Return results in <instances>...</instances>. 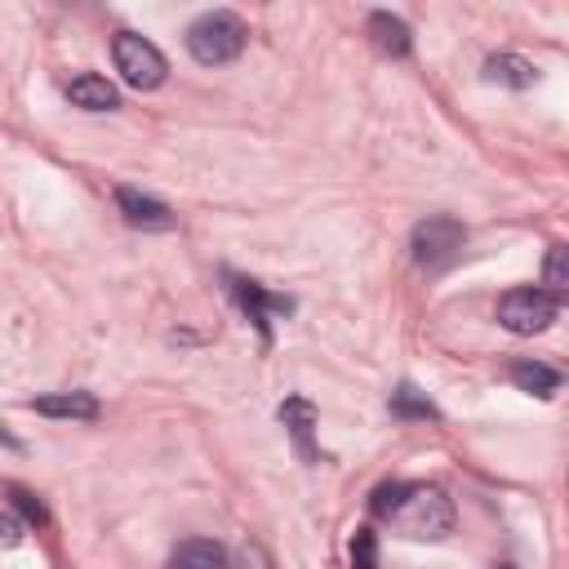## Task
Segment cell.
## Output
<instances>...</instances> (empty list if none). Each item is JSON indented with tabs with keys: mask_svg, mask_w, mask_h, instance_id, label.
Segmentation results:
<instances>
[{
	"mask_svg": "<svg viewBox=\"0 0 569 569\" xmlns=\"http://www.w3.org/2000/svg\"><path fill=\"white\" fill-rule=\"evenodd\" d=\"M369 507H373L378 520H387L400 538H413V542H436L453 529V502L440 485L391 480V485L373 489Z\"/></svg>",
	"mask_w": 569,
	"mask_h": 569,
	"instance_id": "obj_1",
	"label": "cell"
},
{
	"mask_svg": "<svg viewBox=\"0 0 569 569\" xmlns=\"http://www.w3.org/2000/svg\"><path fill=\"white\" fill-rule=\"evenodd\" d=\"M249 40V27L240 13L231 9H213V13H200L191 27H187V53L200 62V67H222L231 58H240Z\"/></svg>",
	"mask_w": 569,
	"mask_h": 569,
	"instance_id": "obj_2",
	"label": "cell"
},
{
	"mask_svg": "<svg viewBox=\"0 0 569 569\" xmlns=\"http://www.w3.org/2000/svg\"><path fill=\"white\" fill-rule=\"evenodd\" d=\"M556 316H560V298H556V293H547V289H533V284L511 289V293H502V298H498V320H502V329L525 333V338H533V333L551 329V320H556Z\"/></svg>",
	"mask_w": 569,
	"mask_h": 569,
	"instance_id": "obj_3",
	"label": "cell"
},
{
	"mask_svg": "<svg viewBox=\"0 0 569 569\" xmlns=\"http://www.w3.org/2000/svg\"><path fill=\"white\" fill-rule=\"evenodd\" d=\"M111 58H116V71H120V80L129 89H156L164 80V71H169L164 67V53L151 40L133 36V31H120L111 40Z\"/></svg>",
	"mask_w": 569,
	"mask_h": 569,
	"instance_id": "obj_4",
	"label": "cell"
},
{
	"mask_svg": "<svg viewBox=\"0 0 569 569\" xmlns=\"http://www.w3.org/2000/svg\"><path fill=\"white\" fill-rule=\"evenodd\" d=\"M462 240H467L462 222H453V218H427V222L413 227V258L422 267H440L445 258H453L462 249Z\"/></svg>",
	"mask_w": 569,
	"mask_h": 569,
	"instance_id": "obj_5",
	"label": "cell"
},
{
	"mask_svg": "<svg viewBox=\"0 0 569 569\" xmlns=\"http://www.w3.org/2000/svg\"><path fill=\"white\" fill-rule=\"evenodd\" d=\"M116 204H120L129 227H142V231H169L173 227L169 204H160L156 196H147L138 187H116Z\"/></svg>",
	"mask_w": 569,
	"mask_h": 569,
	"instance_id": "obj_6",
	"label": "cell"
},
{
	"mask_svg": "<svg viewBox=\"0 0 569 569\" xmlns=\"http://www.w3.org/2000/svg\"><path fill=\"white\" fill-rule=\"evenodd\" d=\"M231 293H236V302L249 311V320L258 325V333H262V338H271V316L293 307V302H289V298H280V293H262L253 280H231Z\"/></svg>",
	"mask_w": 569,
	"mask_h": 569,
	"instance_id": "obj_7",
	"label": "cell"
},
{
	"mask_svg": "<svg viewBox=\"0 0 569 569\" xmlns=\"http://www.w3.org/2000/svg\"><path fill=\"white\" fill-rule=\"evenodd\" d=\"M369 40H373V49L378 53H387V58H405L409 53V22L405 18H396V13H387V9H378V13H369Z\"/></svg>",
	"mask_w": 569,
	"mask_h": 569,
	"instance_id": "obj_8",
	"label": "cell"
},
{
	"mask_svg": "<svg viewBox=\"0 0 569 569\" xmlns=\"http://www.w3.org/2000/svg\"><path fill=\"white\" fill-rule=\"evenodd\" d=\"M67 98H71L76 107H84V111H116V107H120L116 84H111L107 76H93V71L76 76V80L67 84Z\"/></svg>",
	"mask_w": 569,
	"mask_h": 569,
	"instance_id": "obj_9",
	"label": "cell"
},
{
	"mask_svg": "<svg viewBox=\"0 0 569 569\" xmlns=\"http://www.w3.org/2000/svg\"><path fill=\"white\" fill-rule=\"evenodd\" d=\"M31 409L44 413V418H76V422L98 418V400H93L89 391H53V396H36Z\"/></svg>",
	"mask_w": 569,
	"mask_h": 569,
	"instance_id": "obj_10",
	"label": "cell"
},
{
	"mask_svg": "<svg viewBox=\"0 0 569 569\" xmlns=\"http://www.w3.org/2000/svg\"><path fill=\"white\" fill-rule=\"evenodd\" d=\"M485 76H489L493 84H507V89H529V84L538 80V67H533L529 58H520V53H493V58L485 62Z\"/></svg>",
	"mask_w": 569,
	"mask_h": 569,
	"instance_id": "obj_11",
	"label": "cell"
},
{
	"mask_svg": "<svg viewBox=\"0 0 569 569\" xmlns=\"http://www.w3.org/2000/svg\"><path fill=\"white\" fill-rule=\"evenodd\" d=\"M222 565H227V551L213 538H187L169 560V569H222Z\"/></svg>",
	"mask_w": 569,
	"mask_h": 569,
	"instance_id": "obj_12",
	"label": "cell"
},
{
	"mask_svg": "<svg viewBox=\"0 0 569 569\" xmlns=\"http://www.w3.org/2000/svg\"><path fill=\"white\" fill-rule=\"evenodd\" d=\"M511 382L520 391H529V396H556L560 391V373L551 365H542V360H516L511 365Z\"/></svg>",
	"mask_w": 569,
	"mask_h": 569,
	"instance_id": "obj_13",
	"label": "cell"
},
{
	"mask_svg": "<svg viewBox=\"0 0 569 569\" xmlns=\"http://www.w3.org/2000/svg\"><path fill=\"white\" fill-rule=\"evenodd\" d=\"M391 413H400V418H436V405L418 391V387H396L391 391Z\"/></svg>",
	"mask_w": 569,
	"mask_h": 569,
	"instance_id": "obj_14",
	"label": "cell"
},
{
	"mask_svg": "<svg viewBox=\"0 0 569 569\" xmlns=\"http://www.w3.org/2000/svg\"><path fill=\"white\" fill-rule=\"evenodd\" d=\"M542 284H547V293H565L569 289V249L565 244H551V253H547V262H542Z\"/></svg>",
	"mask_w": 569,
	"mask_h": 569,
	"instance_id": "obj_15",
	"label": "cell"
},
{
	"mask_svg": "<svg viewBox=\"0 0 569 569\" xmlns=\"http://www.w3.org/2000/svg\"><path fill=\"white\" fill-rule=\"evenodd\" d=\"M280 422L298 436V445L307 449V436H311V427H316V409L307 405V400H284L280 405Z\"/></svg>",
	"mask_w": 569,
	"mask_h": 569,
	"instance_id": "obj_16",
	"label": "cell"
},
{
	"mask_svg": "<svg viewBox=\"0 0 569 569\" xmlns=\"http://www.w3.org/2000/svg\"><path fill=\"white\" fill-rule=\"evenodd\" d=\"M351 569H378V538H373V529H356L351 533Z\"/></svg>",
	"mask_w": 569,
	"mask_h": 569,
	"instance_id": "obj_17",
	"label": "cell"
},
{
	"mask_svg": "<svg viewBox=\"0 0 569 569\" xmlns=\"http://www.w3.org/2000/svg\"><path fill=\"white\" fill-rule=\"evenodd\" d=\"M9 498H13V507L22 511V520H27V525H44V520H49V516H44V507H40V498H36V493H27L22 485H13V489H9Z\"/></svg>",
	"mask_w": 569,
	"mask_h": 569,
	"instance_id": "obj_18",
	"label": "cell"
},
{
	"mask_svg": "<svg viewBox=\"0 0 569 569\" xmlns=\"http://www.w3.org/2000/svg\"><path fill=\"white\" fill-rule=\"evenodd\" d=\"M22 533H27V525H22L13 511H0V551L18 547V542H22Z\"/></svg>",
	"mask_w": 569,
	"mask_h": 569,
	"instance_id": "obj_19",
	"label": "cell"
},
{
	"mask_svg": "<svg viewBox=\"0 0 569 569\" xmlns=\"http://www.w3.org/2000/svg\"><path fill=\"white\" fill-rule=\"evenodd\" d=\"M493 569H516V565H493Z\"/></svg>",
	"mask_w": 569,
	"mask_h": 569,
	"instance_id": "obj_20",
	"label": "cell"
}]
</instances>
